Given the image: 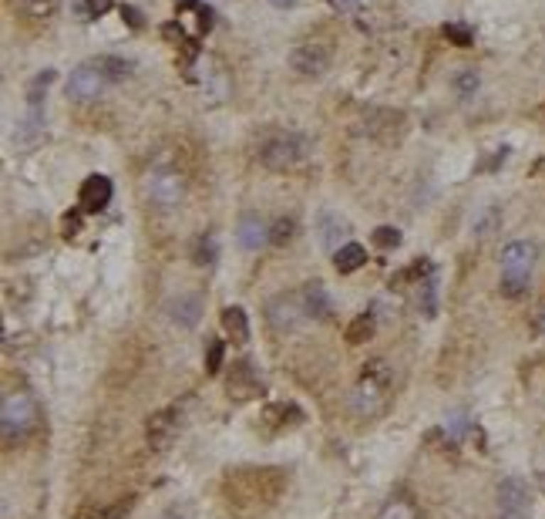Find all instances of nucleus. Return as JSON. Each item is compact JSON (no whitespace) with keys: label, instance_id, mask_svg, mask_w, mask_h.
<instances>
[{"label":"nucleus","instance_id":"f257e3e1","mask_svg":"<svg viewBox=\"0 0 545 519\" xmlns=\"http://www.w3.org/2000/svg\"><path fill=\"white\" fill-rule=\"evenodd\" d=\"M387 398H391V368L384 361H370L364 364V375H360V385L354 388V412L360 418H374L387 408Z\"/></svg>","mask_w":545,"mask_h":519},{"label":"nucleus","instance_id":"f03ea898","mask_svg":"<svg viewBox=\"0 0 545 519\" xmlns=\"http://www.w3.org/2000/svg\"><path fill=\"white\" fill-rule=\"evenodd\" d=\"M535 257H539V250L529 240H515V243H508L502 250V294L505 297H522L525 294Z\"/></svg>","mask_w":545,"mask_h":519},{"label":"nucleus","instance_id":"7ed1b4c3","mask_svg":"<svg viewBox=\"0 0 545 519\" xmlns=\"http://www.w3.org/2000/svg\"><path fill=\"white\" fill-rule=\"evenodd\" d=\"M306 139L303 135H296V132H266L263 139H259V145H256V156H259V162L266 166V169H293L300 159L306 156Z\"/></svg>","mask_w":545,"mask_h":519},{"label":"nucleus","instance_id":"20e7f679","mask_svg":"<svg viewBox=\"0 0 545 519\" xmlns=\"http://www.w3.org/2000/svg\"><path fill=\"white\" fill-rule=\"evenodd\" d=\"M38 425V405L31 395L24 391H14L4 398V408H0V429H4V442L24 439L27 432Z\"/></svg>","mask_w":545,"mask_h":519},{"label":"nucleus","instance_id":"39448f33","mask_svg":"<svg viewBox=\"0 0 545 519\" xmlns=\"http://www.w3.org/2000/svg\"><path fill=\"white\" fill-rule=\"evenodd\" d=\"M495 516L492 519H529L532 516V499H529V486L522 479H505L498 486V499H495Z\"/></svg>","mask_w":545,"mask_h":519},{"label":"nucleus","instance_id":"423d86ee","mask_svg":"<svg viewBox=\"0 0 545 519\" xmlns=\"http://www.w3.org/2000/svg\"><path fill=\"white\" fill-rule=\"evenodd\" d=\"M330 58H333V51H330L327 41H306V44L290 51V68L303 78H317L330 68Z\"/></svg>","mask_w":545,"mask_h":519},{"label":"nucleus","instance_id":"0eeeda50","mask_svg":"<svg viewBox=\"0 0 545 519\" xmlns=\"http://www.w3.org/2000/svg\"><path fill=\"white\" fill-rule=\"evenodd\" d=\"M145 196L152 199L158 209H172L185 199V179L178 172H152L145 179Z\"/></svg>","mask_w":545,"mask_h":519},{"label":"nucleus","instance_id":"6e6552de","mask_svg":"<svg viewBox=\"0 0 545 519\" xmlns=\"http://www.w3.org/2000/svg\"><path fill=\"white\" fill-rule=\"evenodd\" d=\"M300 314H306L300 294H279V297L269 300L266 321L273 331H293V327L300 324Z\"/></svg>","mask_w":545,"mask_h":519},{"label":"nucleus","instance_id":"1a4fd4ad","mask_svg":"<svg viewBox=\"0 0 545 519\" xmlns=\"http://www.w3.org/2000/svg\"><path fill=\"white\" fill-rule=\"evenodd\" d=\"M178 435V412L176 408H162V412H155L149 418V425H145V439L152 445L155 452H165Z\"/></svg>","mask_w":545,"mask_h":519},{"label":"nucleus","instance_id":"9d476101","mask_svg":"<svg viewBox=\"0 0 545 519\" xmlns=\"http://www.w3.org/2000/svg\"><path fill=\"white\" fill-rule=\"evenodd\" d=\"M104 85H108V78H104L98 68L81 65L75 75H71V81H68V98H75V102H91V98L102 95Z\"/></svg>","mask_w":545,"mask_h":519},{"label":"nucleus","instance_id":"9b49d317","mask_svg":"<svg viewBox=\"0 0 545 519\" xmlns=\"http://www.w3.org/2000/svg\"><path fill=\"white\" fill-rule=\"evenodd\" d=\"M226 391L232 395V398H239V402H246V398H256V395L263 391L259 371H256L249 361L232 364V371H229V378H226Z\"/></svg>","mask_w":545,"mask_h":519},{"label":"nucleus","instance_id":"f8f14e48","mask_svg":"<svg viewBox=\"0 0 545 519\" xmlns=\"http://www.w3.org/2000/svg\"><path fill=\"white\" fill-rule=\"evenodd\" d=\"M165 314H168L178 327H195L199 324V317H203V297H199V294H189V290H182L178 297H172L168 304H165Z\"/></svg>","mask_w":545,"mask_h":519},{"label":"nucleus","instance_id":"ddd939ff","mask_svg":"<svg viewBox=\"0 0 545 519\" xmlns=\"http://www.w3.org/2000/svg\"><path fill=\"white\" fill-rule=\"evenodd\" d=\"M77 203L85 213H98L112 203V179H104V176H88V179L81 182V193H77Z\"/></svg>","mask_w":545,"mask_h":519},{"label":"nucleus","instance_id":"4468645a","mask_svg":"<svg viewBox=\"0 0 545 519\" xmlns=\"http://www.w3.org/2000/svg\"><path fill=\"white\" fill-rule=\"evenodd\" d=\"M236 240H239L242 250H259L263 243H269L266 223L259 220V216H253V213H246L239 220V226H236Z\"/></svg>","mask_w":545,"mask_h":519},{"label":"nucleus","instance_id":"2eb2a0df","mask_svg":"<svg viewBox=\"0 0 545 519\" xmlns=\"http://www.w3.org/2000/svg\"><path fill=\"white\" fill-rule=\"evenodd\" d=\"M300 297H303V311L310 317H317V321H327L330 314H333V300H330V294L320 284H306Z\"/></svg>","mask_w":545,"mask_h":519},{"label":"nucleus","instance_id":"dca6fc26","mask_svg":"<svg viewBox=\"0 0 545 519\" xmlns=\"http://www.w3.org/2000/svg\"><path fill=\"white\" fill-rule=\"evenodd\" d=\"M320 230H323V233H320L323 247L333 250V253L340 250V247H337V240H343V236L350 233V226H347V223H343L337 213H323V216H320Z\"/></svg>","mask_w":545,"mask_h":519},{"label":"nucleus","instance_id":"f3484780","mask_svg":"<svg viewBox=\"0 0 545 519\" xmlns=\"http://www.w3.org/2000/svg\"><path fill=\"white\" fill-rule=\"evenodd\" d=\"M222 327H226V334L236 344H246L249 341V321H246V311L242 307H226L222 311Z\"/></svg>","mask_w":545,"mask_h":519},{"label":"nucleus","instance_id":"a211bd4d","mask_svg":"<svg viewBox=\"0 0 545 519\" xmlns=\"http://www.w3.org/2000/svg\"><path fill=\"white\" fill-rule=\"evenodd\" d=\"M364 260H367V253L360 243H343L333 253V267H337V273H354L357 267H364Z\"/></svg>","mask_w":545,"mask_h":519},{"label":"nucleus","instance_id":"6ab92c4d","mask_svg":"<svg viewBox=\"0 0 545 519\" xmlns=\"http://www.w3.org/2000/svg\"><path fill=\"white\" fill-rule=\"evenodd\" d=\"M91 65L102 71L108 81H125L128 75H131V61H125V58H112V54H102V58H95Z\"/></svg>","mask_w":545,"mask_h":519},{"label":"nucleus","instance_id":"aec40b11","mask_svg":"<svg viewBox=\"0 0 545 519\" xmlns=\"http://www.w3.org/2000/svg\"><path fill=\"white\" fill-rule=\"evenodd\" d=\"M421 290H418V307L424 317H434L438 314V280H434V273L428 280H421Z\"/></svg>","mask_w":545,"mask_h":519},{"label":"nucleus","instance_id":"412c9836","mask_svg":"<svg viewBox=\"0 0 545 519\" xmlns=\"http://www.w3.org/2000/svg\"><path fill=\"white\" fill-rule=\"evenodd\" d=\"M370 334H374V317H370V314H360V317H354L350 327H347V344H364Z\"/></svg>","mask_w":545,"mask_h":519},{"label":"nucleus","instance_id":"4be33fe9","mask_svg":"<svg viewBox=\"0 0 545 519\" xmlns=\"http://www.w3.org/2000/svg\"><path fill=\"white\" fill-rule=\"evenodd\" d=\"M41 125H44L41 112H38V108H31V112L21 118V125H17V132H14V139H17V142H31V139L41 132Z\"/></svg>","mask_w":545,"mask_h":519},{"label":"nucleus","instance_id":"5701e85b","mask_svg":"<svg viewBox=\"0 0 545 519\" xmlns=\"http://www.w3.org/2000/svg\"><path fill=\"white\" fill-rule=\"evenodd\" d=\"M216 257H219L216 236H212V233L199 236V243H195V263H199V267H212V263H216Z\"/></svg>","mask_w":545,"mask_h":519},{"label":"nucleus","instance_id":"b1692460","mask_svg":"<svg viewBox=\"0 0 545 519\" xmlns=\"http://www.w3.org/2000/svg\"><path fill=\"white\" fill-rule=\"evenodd\" d=\"M377 519H418V509L411 506L407 499H391V503H384Z\"/></svg>","mask_w":545,"mask_h":519},{"label":"nucleus","instance_id":"393cba45","mask_svg":"<svg viewBox=\"0 0 545 519\" xmlns=\"http://www.w3.org/2000/svg\"><path fill=\"white\" fill-rule=\"evenodd\" d=\"M58 4H61V0H17V7H21L27 17H44V21L58 11Z\"/></svg>","mask_w":545,"mask_h":519},{"label":"nucleus","instance_id":"a878e982","mask_svg":"<svg viewBox=\"0 0 545 519\" xmlns=\"http://www.w3.org/2000/svg\"><path fill=\"white\" fill-rule=\"evenodd\" d=\"M431 273H434V263H431V260H418L414 267H407V270L397 273V277L391 280V287H394V284H407V280H418V284H421V277H431Z\"/></svg>","mask_w":545,"mask_h":519},{"label":"nucleus","instance_id":"bb28decb","mask_svg":"<svg viewBox=\"0 0 545 519\" xmlns=\"http://www.w3.org/2000/svg\"><path fill=\"white\" fill-rule=\"evenodd\" d=\"M444 432H448V442H451V445H458V442L465 439V432H468V415H465V412H455V415H448V425H444Z\"/></svg>","mask_w":545,"mask_h":519},{"label":"nucleus","instance_id":"cd10ccee","mask_svg":"<svg viewBox=\"0 0 545 519\" xmlns=\"http://www.w3.org/2000/svg\"><path fill=\"white\" fill-rule=\"evenodd\" d=\"M54 81V71L51 68H44L38 78L31 81V88H27V102H31V108H38V102H41V91H48V85Z\"/></svg>","mask_w":545,"mask_h":519},{"label":"nucleus","instance_id":"c85d7f7f","mask_svg":"<svg viewBox=\"0 0 545 519\" xmlns=\"http://www.w3.org/2000/svg\"><path fill=\"white\" fill-rule=\"evenodd\" d=\"M222 354H226V344H222V341H209V348H205V371H209V375H219Z\"/></svg>","mask_w":545,"mask_h":519},{"label":"nucleus","instance_id":"c756f323","mask_svg":"<svg viewBox=\"0 0 545 519\" xmlns=\"http://www.w3.org/2000/svg\"><path fill=\"white\" fill-rule=\"evenodd\" d=\"M455 91L461 95V98H468V95H475L478 91V71H471V68H465L461 75L455 78Z\"/></svg>","mask_w":545,"mask_h":519},{"label":"nucleus","instance_id":"7c9ffc66","mask_svg":"<svg viewBox=\"0 0 545 519\" xmlns=\"http://www.w3.org/2000/svg\"><path fill=\"white\" fill-rule=\"evenodd\" d=\"M293 230H296V223H293V220H276V223H273V230H269V243H276V247L290 243Z\"/></svg>","mask_w":545,"mask_h":519},{"label":"nucleus","instance_id":"2f4dec72","mask_svg":"<svg viewBox=\"0 0 545 519\" xmlns=\"http://www.w3.org/2000/svg\"><path fill=\"white\" fill-rule=\"evenodd\" d=\"M444 38L451 41V44H458V48H471V27L465 24H444Z\"/></svg>","mask_w":545,"mask_h":519},{"label":"nucleus","instance_id":"473e14b6","mask_svg":"<svg viewBox=\"0 0 545 519\" xmlns=\"http://www.w3.org/2000/svg\"><path fill=\"white\" fill-rule=\"evenodd\" d=\"M374 243H377L381 250L401 247V230H394V226H381V230H374Z\"/></svg>","mask_w":545,"mask_h":519},{"label":"nucleus","instance_id":"72a5a7b5","mask_svg":"<svg viewBox=\"0 0 545 519\" xmlns=\"http://www.w3.org/2000/svg\"><path fill=\"white\" fill-rule=\"evenodd\" d=\"M81 11L91 14V17H98V14L112 11V0H85V4H81Z\"/></svg>","mask_w":545,"mask_h":519},{"label":"nucleus","instance_id":"f704fd0d","mask_svg":"<svg viewBox=\"0 0 545 519\" xmlns=\"http://www.w3.org/2000/svg\"><path fill=\"white\" fill-rule=\"evenodd\" d=\"M77 230H81V216H71V213H68V216H64V236H75Z\"/></svg>","mask_w":545,"mask_h":519},{"label":"nucleus","instance_id":"c9c22d12","mask_svg":"<svg viewBox=\"0 0 545 519\" xmlns=\"http://www.w3.org/2000/svg\"><path fill=\"white\" fill-rule=\"evenodd\" d=\"M122 17H125L131 27H141V24H145V21H141V14L135 11V7H122Z\"/></svg>","mask_w":545,"mask_h":519},{"label":"nucleus","instance_id":"e433bc0d","mask_svg":"<svg viewBox=\"0 0 545 519\" xmlns=\"http://www.w3.org/2000/svg\"><path fill=\"white\" fill-rule=\"evenodd\" d=\"M535 331H542V334H545V307L535 314Z\"/></svg>","mask_w":545,"mask_h":519},{"label":"nucleus","instance_id":"4c0bfd02","mask_svg":"<svg viewBox=\"0 0 545 519\" xmlns=\"http://www.w3.org/2000/svg\"><path fill=\"white\" fill-rule=\"evenodd\" d=\"M333 4H337V7H343V11H347V7H350L354 0H333Z\"/></svg>","mask_w":545,"mask_h":519},{"label":"nucleus","instance_id":"58836bf2","mask_svg":"<svg viewBox=\"0 0 545 519\" xmlns=\"http://www.w3.org/2000/svg\"><path fill=\"white\" fill-rule=\"evenodd\" d=\"M276 7H290V4H296V0H273Z\"/></svg>","mask_w":545,"mask_h":519},{"label":"nucleus","instance_id":"ea45409f","mask_svg":"<svg viewBox=\"0 0 545 519\" xmlns=\"http://www.w3.org/2000/svg\"><path fill=\"white\" fill-rule=\"evenodd\" d=\"M77 519H98V513H81Z\"/></svg>","mask_w":545,"mask_h":519},{"label":"nucleus","instance_id":"a19ab883","mask_svg":"<svg viewBox=\"0 0 545 519\" xmlns=\"http://www.w3.org/2000/svg\"><path fill=\"white\" fill-rule=\"evenodd\" d=\"M165 519H182V516H178V513H168V516H165Z\"/></svg>","mask_w":545,"mask_h":519}]
</instances>
